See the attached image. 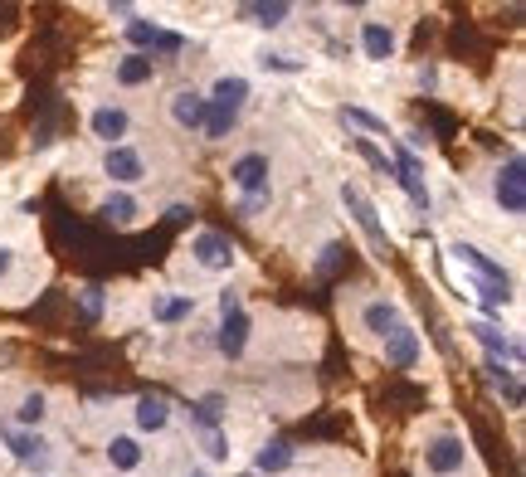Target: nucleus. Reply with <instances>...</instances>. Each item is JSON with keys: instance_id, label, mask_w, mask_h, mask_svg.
<instances>
[{"instance_id": "obj_1", "label": "nucleus", "mask_w": 526, "mask_h": 477, "mask_svg": "<svg viewBox=\"0 0 526 477\" xmlns=\"http://www.w3.org/2000/svg\"><path fill=\"white\" fill-rule=\"evenodd\" d=\"M444 254H449L453 273H458V288L488 312V322H502V312L517 302V278L507 273V263L492 258L488 249L473 244V239H449Z\"/></svg>"}, {"instance_id": "obj_2", "label": "nucleus", "mask_w": 526, "mask_h": 477, "mask_svg": "<svg viewBox=\"0 0 526 477\" xmlns=\"http://www.w3.org/2000/svg\"><path fill=\"white\" fill-rule=\"evenodd\" d=\"M337 200L341 210L351 215V224L366 234V244H371V254L376 258H390V249H395V239H390V229H385V215H380V205L361 190L356 181H341L337 185Z\"/></svg>"}, {"instance_id": "obj_3", "label": "nucleus", "mask_w": 526, "mask_h": 477, "mask_svg": "<svg viewBox=\"0 0 526 477\" xmlns=\"http://www.w3.org/2000/svg\"><path fill=\"white\" fill-rule=\"evenodd\" d=\"M468 468H473V448L458 429H439L419 448V473L424 477H463Z\"/></svg>"}, {"instance_id": "obj_4", "label": "nucleus", "mask_w": 526, "mask_h": 477, "mask_svg": "<svg viewBox=\"0 0 526 477\" xmlns=\"http://www.w3.org/2000/svg\"><path fill=\"white\" fill-rule=\"evenodd\" d=\"M395 151H390V181L405 190V200H410L419 215H434V185H429V166H424V156L410 151L400 137H390Z\"/></svg>"}, {"instance_id": "obj_5", "label": "nucleus", "mask_w": 526, "mask_h": 477, "mask_svg": "<svg viewBox=\"0 0 526 477\" xmlns=\"http://www.w3.org/2000/svg\"><path fill=\"white\" fill-rule=\"evenodd\" d=\"M108 190H137V185L151 181V156L137 142H122V147H108L103 161H98Z\"/></svg>"}, {"instance_id": "obj_6", "label": "nucleus", "mask_w": 526, "mask_h": 477, "mask_svg": "<svg viewBox=\"0 0 526 477\" xmlns=\"http://www.w3.org/2000/svg\"><path fill=\"white\" fill-rule=\"evenodd\" d=\"M190 263L200 268V273H210V278H225L234 273V263H239V244L229 239L225 229H195L186 244Z\"/></svg>"}, {"instance_id": "obj_7", "label": "nucleus", "mask_w": 526, "mask_h": 477, "mask_svg": "<svg viewBox=\"0 0 526 477\" xmlns=\"http://www.w3.org/2000/svg\"><path fill=\"white\" fill-rule=\"evenodd\" d=\"M492 205H497V215L502 220H522L526 210V161L522 151H512L507 161H497V171H492Z\"/></svg>"}, {"instance_id": "obj_8", "label": "nucleus", "mask_w": 526, "mask_h": 477, "mask_svg": "<svg viewBox=\"0 0 526 477\" xmlns=\"http://www.w3.org/2000/svg\"><path fill=\"white\" fill-rule=\"evenodd\" d=\"M88 137L98 142V147H122V142H132V127H137V117L127 103H117V98H103V103H93L88 108Z\"/></svg>"}, {"instance_id": "obj_9", "label": "nucleus", "mask_w": 526, "mask_h": 477, "mask_svg": "<svg viewBox=\"0 0 526 477\" xmlns=\"http://www.w3.org/2000/svg\"><path fill=\"white\" fill-rule=\"evenodd\" d=\"M463 331L488 351V361H502V366H512V370H522L526 361V351H522V336L517 331H507L502 322H488V317H468L463 322Z\"/></svg>"}, {"instance_id": "obj_10", "label": "nucleus", "mask_w": 526, "mask_h": 477, "mask_svg": "<svg viewBox=\"0 0 526 477\" xmlns=\"http://www.w3.org/2000/svg\"><path fill=\"white\" fill-rule=\"evenodd\" d=\"M356 49H361L366 64H390L400 54V25L385 20V15H366L356 25Z\"/></svg>"}, {"instance_id": "obj_11", "label": "nucleus", "mask_w": 526, "mask_h": 477, "mask_svg": "<svg viewBox=\"0 0 526 477\" xmlns=\"http://www.w3.org/2000/svg\"><path fill=\"white\" fill-rule=\"evenodd\" d=\"M229 190H234V200L239 195H259V190H273V156L268 151H239L234 161H229Z\"/></svg>"}, {"instance_id": "obj_12", "label": "nucleus", "mask_w": 526, "mask_h": 477, "mask_svg": "<svg viewBox=\"0 0 526 477\" xmlns=\"http://www.w3.org/2000/svg\"><path fill=\"white\" fill-rule=\"evenodd\" d=\"M0 443H5V453H10L15 463L35 468V477H44L49 458H54V443L44 439V434H35V429H15V424H0Z\"/></svg>"}, {"instance_id": "obj_13", "label": "nucleus", "mask_w": 526, "mask_h": 477, "mask_svg": "<svg viewBox=\"0 0 526 477\" xmlns=\"http://www.w3.org/2000/svg\"><path fill=\"white\" fill-rule=\"evenodd\" d=\"M205 88H195V83H181V88H171V98H166V117H171V127L176 132H186V137H200V122H205Z\"/></svg>"}, {"instance_id": "obj_14", "label": "nucleus", "mask_w": 526, "mask_h": 477, "mask_svg": "<svg viewBox=\"0 0 526 477\" xmlns=\"http://www.w3.org/2000/svg\"><path fill=\"white\" fill-rule=\"evenodd\" d=\"M249 341H254V317L249 312H229V317H220L215 322V356L220 361H244L249 356Z\"/></svg>"}, {"instance_id": "obj_15", "label": "nucleus", "mask_w": 526, "mask_h": 477, "mask_svg": "<svg viewBox=\"0 0 526 477\" xmlns=\"http://www.w3.org/2000/svg\"><path fill=\"white\" fill-rule=\"evenodd\" d=\"M93 215L108 224V229H137V224L147 220V205H142L137 190H108V195L93 205Z\"/></svg>"}, {"instance_id": "obj_16", "label": "nucleus", "mask_w": 526, "mask_h": 477, "mask_svg": "<svg viewBox=\"0 0 526 477\" xmlns=\"http://www.w3.org/2000/svg\"><path fill=\"white\" fill-rule=\"evenodd\" d=\"M171 419H176V404L166 400V395H156V390L132 400V434H137V439H156V434H166Z\"/></svg>"}, {"instance_id": "obj_17", "label": "nucleus", "mask_w": 526, "mask_h": 477, "mask_svg": "<svg viewBox=\"0 0 526 477\" xmlns=\"http://www.w3.org/2000/svg\"><path fill=\"white\" fill-rule=\"evenodd\" d=\"M380 356H385V366H395V370H414L424 361V336H419V327H414L410 317L380 341Z\"/></svg>"}, {"instance_id": "obj_18", "label": "nucleus", "mask_w": 526, "mask_h": 477, "mask_svg": "<svg viewBox=\"0 0 526 477\" xmlns=\"http://www.w3.org/2000/svg\"><path fill=\"white\" fill-rule=\"evenodd\" d=\"M483 380H488V390L507 404L512 414H522V409H526L522 370H512V366H502V361H488V356H483Z\"/></svg>"}, {"instance_id": "obj_19", "label": "nucleus", "mask_w": 526, "mask_h": 477, "mask_svg": "<svg viewBox=\"0 0 526 477\" xmlns=\"http://www.w3.org/2000/svg\"><path fill=\"white\" fill-rule=\"evenodd\" d=\"M293 463H298V448H293V439H283V434H268V439L259 443V453H254V468H249V473L283 477V473H293Z\"/></svg>"}, {"instance_id": "obj_20", "label": "nucleus", "mask_w": 526, "mask_h": 477, "mask_svg": "<svg viewBox=\"0 0 526 477\" xmlns=\"http://www.w3.org/2000/svg\"><path fill=\"white\" fill-rule=\"evenodd\" d=\"M239 15V25H249V30H263V35H273V30H283L298 10L288 5V0H254V5H239L234 10Z\"/></svg>"}, {"instance_id": "obj_21", "label": "nucleus", "mask_w": 526, "mask_h": 477, "mask_svg": "<svg viewBox=\"0 0 526 477\" xmlns=\"http://www.w3.org/2000/svg\"><path fill=\"white\" fill-rule=\"evenodd\" d=\"M156 74H161V64H156L151 54H127V49H122L113 59V88H127V93H132V88H151Z\"/></svg>"}, {"instance_id": "obj_22", "label": "nucleus", "mask_w": 526, "mask_h": 477, "mask_svg": "<svg viewBox=\"0 0 526 477\" xmlns=\"http://www.w3.org/2000/svg\"><path fill=\"white\" fill-rule=\"evenodd\" d=\"M400 322H405V307H400L395 297H371V302L361 307V331H366L376 346H380V341H385V336H390L395 327H400Z\"/></svg>"}, {"instance_id": "obj_23", "label": "nucleus", "mask_w": 526, "mask_h": 477, "mask_svg": "<svg viewBox=\"0 0 526 477\" xmlns=\"http://www.w3.org/2000/svg\"><path fill=\"white\" fill-rule=\"evenodd\" d=\"M195 307H200V302H195V293H176V288H171V293H156L151 297V322H156V327H186L190 317H195Z\"/></svg>"}, {"instance_id": "obj_24", "label": "nucleus", "mask_w": 526, "mask_h": 477, "mask_svg": "<svg viewBox=\"0 0 526 477\" xmlns=\"http://www.w3.org/2000/svg\"><path fill=\"white\" fill-rule=\"evenodd\" d=\"M103 463L113 468V473H137L142 463H147V448H142V439L127 429V434H108V443H103Z\"/></svg>"}, {"instance_id": "obj_25", "label": "nucleus", "mask_w": 526, "mask_h": 477, "mask_svg": "<svg viewBox=\"0 0 526 477\" xmlns=\"http://www.w3.org/2000/svg\"><path fill=\"white\" fill-rule=\"evenodd\" d=\"M249 98H254V83H249L244 74H220L210 88H205V103L229 108V112H244L249 108Z\"/></svg>"}, {"instance_id": "obj_26", "label": "nucleus", "mask_w": 526, "mask_h": 477, "mask_svg": "<svg viewBox=\"0 0 526 477\" xmlns=\"http://www.w3.org/2000/svg\"><path fill=\"white\" fill-rule=\"evenodd\" d=\"M161 30H166V25H161L156 15H147V10H137L132 20H122V44H127V54H151V44H156Z\"/></svg>"}, {"instance_id": "obj_27", "label": "nucleus", "mask_w": 526, "mask_h": 477, "mask_svg": "<svg viewBox=\"0 0 526 477\" xmlns=\"http://www.w3.org/2000/svg\"><path fill=\"white\" fill-rule=\"evenodd\" d=\"M254 64H259L263 74H278V78L307 74V59H302V54H293V49H273V44H263L259 54H254Z\"/></svg>"}, {"instance_id": "obj_28", "label": "nucleus", "mask_w": 526, "mask_h": 477, "mask_svg": "<svg viewBox=\"0 0 526 477\" xmlns=\"http://www.w3.org/2000/svg\"><path fill=\"white\" fill-rule=\"evenodd\" d=\"M44 424H49V395H44V390H25L20 404H15V429L44 434Z\"/></svg>"}, {"instance_id": "obj_29", "label": "nucleus", "mask_w": 526, "mask_h": 477, "mask_svg": "<svg viewBox=\"0 0 526 477\" xmlns=\"http://www.w3.org/2000/svg\"><path fill=\"white\" fill-rule=\"evenodd\" d=\"M341 122H351V127H361L356 137H371V142H376V137H385V142L395 137V132H390V122H385L380 112L361 108V103H346V108H341Z\"/></svg>"}, {"instance_id": "obj_30", "label": "nucleus", "mask_w": 526, "mask_h": 477, "mask_svg": "<svg viewBox=\"0 0 526 477\" xmlns=\"http://www.w3.org/2000/svg\"><path fill=\"white\" fill-rule=\"evenodd\" d=\"M239 117H244V112H229V108H215V103H210V108H205V122H200V137L220 147V142H229V137L239 132Z\"/></svg>"}, {"instance_id": "obj_31", "label": "nucleus", "mask_w": 526, "mask_h": 477, "mask_svg": "<svg viewBox=\"0 0 526 477\" xmlns=\"http://www.w3.org/2000/svg\"><path fill=\"white\" fill-rule=\"evenodd\" d=\"M195 443H200L205 463H229V458H234V443H229V429H195Z\"/></svg>"}, {"instance_id": "obj_32", "label": "nucleus", "mask_w": 526, "mask_h": 477, "mask_svg": "<svg viewBox=\"0 0 526 477\" xmlns=\"http://www.w3.org/2000/svg\"><path fill=\"white\" fill-rule=\"evenodd\" d=\"M346 142H351V151L376 171V176H390V156H385V147L380 142H371V137H356V132H346Z\"/></svg>"}, {"instance_id": "obj_33", "label": "nucleus", "mask_w": 526, "mask_h": 477, "mask_svg": "<svg viewBox=\"0 0 526 477\" xmlns=\"http://www.w3.org/2000/svg\"><path fill=\"white\" fill-rule=\"evenodd\" d=\"M186 54V35H176V30H161L156 44H151V59L156 64H171V59H181Z\"/></svg>"}, {"instance_id": "obj_34", "label": "nucleus", "mask_w": 526, "mask_h": 477, "mask_svg": "<svg viewBox=\"0 0 526 477\" xmlns=\"http://www.w3.org/2000/svg\"><path fill=\"white\" fill-rule=\"evenodd\" d=\"M234 210H239L244 220H259V215H268V210H273V190H259V195H239V200H234Z\"/></svg>"}, {"instance_id": "obj_35", "label": "nucleus", "mask_w": 526, "mask_h": 477, "mask_svg": "<svg viewBox=\"0 0 526 477\" xmlns=\"http://www.w3.org/2000/svg\"><path fill=\"white\" fill-rule=\"evenodd\" d=\"M15 268H20V254H15V244H0V288L15 278Z\"/></svg>"}, {"instance_id": "obj_36", "label": "nucleus", "mask_w": 526, "mask_h": 477, "mask_svg": "<svg viewBox=\"0 0 526 477\" xmlns=\"http://www.w3.org/2000/svg\"><path fill=\"white\" fill-rule=\"evenodd\" d=\"M215 312H220V317H229V312H244V297H239V288H220V297H215Z\"/></svg>"}, {"instance_id": "obj_37", "label": "nucleus", "mask_w": 526, "mask_h": 477, "mask_svg": "<svg viewBox=\"0 0 526 477\" xmlns=\"http://www.w3.org/2000/svg\"><path fill=\"white\" fill-rule=\"evenodd\" d=\"M78 302H83V317H103V288H78Z\"/></svg>"}, {"instance_id": "obj_38", "label": "nucleus", "mask_w": 526, "mask_h": 477, "mask_svg": "<svg viewBox=\"0 0 526 477\" xmlns=\"http://www.w3.org/2000/svg\"><path fill=\"white\" fill-rule=\"evenodd\" d=\"M161 215H166V220H171V224H186L190 215H195V210H190L186 200H171V205H166V210H161Z\"/></svg>"}, {"instance_id": "obj_39", "label": "nucleus", "mask_w": 526, "mask_h": 477, "mask_svg": "<svg viewBox=\"0 0 526 477\" xmlns=\"http://www.w3.org/2000/svg\"><path fill=\"white\" fill-rule=\"evenodd\" d=\"M181 477H210V468H186Z\"/></svg>"}, {"instance_id": "obj_40", "label": "nucleus", "mask_w": 526, "mask_h": 477, "mask_svg": "<svg viewBox=\"0 0 526 477\" xmlns=\"http://www.w3.org/2000/svg\"><path fill=\"white\" fill-rule=\"evenodd\" d=\"M234 477H259V473H249V468H244V473H234Z\"/></svg>"}, {"instance_id": "obj_41", "label": "nucleus", "mask_w": 526, "mask_h": 477, "mask_svg": "<svg viewBox=\"0 0 526 477\" xmlns=\"http://www.w3.org/2000/svg\"><path fill=\"white\" fill-rule=\"evenodd\" d=\"M44 477H49V473H44Z\"/></svg>"}]
</instances>
